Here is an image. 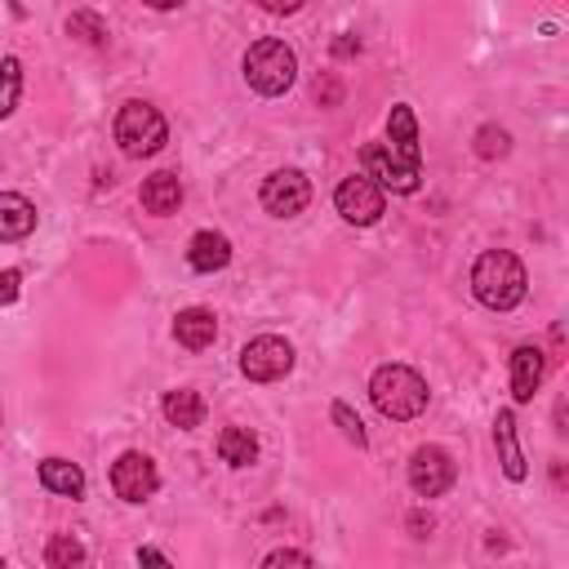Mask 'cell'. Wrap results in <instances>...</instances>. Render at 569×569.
I'll list each match as a JSON object with an SVG mask.
<instances>
[{"instance_id":"obj_11","label":"cell","mask_w":569,"mask_h":569,"mask_svg":"<svg viewBox=\"0 0 569 569\" xmlns=\"http://www.w3.org/2000/svg\"><path fill=\"white\" fill-rule=\"evenodd\" d=\"M542 373H547L542 347H533V342L516 347V351H511V400H516V405H529L533 391H538V382H542Z\"/></svg>"},{"instance_id":"obj_10","label":"cell","mask_w":569,"mask_h":569,"mask_svg":"<svg viewBox=\"0 0 569 569\" xmlns=\"http://www.w3.org/2000/svg\"><path fill=\"white\" fill-rule=\"evenodd\" d=\"M111 489H116L124 502H147V498L160 489V471H156V462H151L147 453L129 449V453H120V458L111 462Z\"/></svg>"},{"instance_id":"obj_1","label":"cell","mask_w":569,"mask_h":569,"mask_svg":"<svg viewBox=\"0 0 569 569\" xmlns=\"http://www.w3.org/2000/svg\"><path fill=\"white\" fill-rule=\"evenodd\" d=\"M471 289L489 311H511L525 302V289H529L525 262L511 249H485L471 267Z\"/></svg>"},{"instance_id":"obj_25","label":"cell","mask_w":569,"mask_h":569,"mask_svg":"<svg viewBox=\"0 0 569 569\" xmlns=\"http://www.w3.org/2000/svg\"><path fill=\"white\" fill-rule=\"evenodd\" d=\"M67 31H71V36H84L89 44H102V40H107V22H102L98 13H71Z\"/></svg>"},{"instance_id":"obj_15","label":"cell","mask_w":569,"mask_h":569,"mask_svg":"<svg viewBox=\"0 0 569 569\" xmlns=\"http://www.w3.org/2000/svg\"><path fill=\"white\" fill-rule=\"evenodd\" d=\"M178 204H182V182H178V173L160 169V173H151V178L142 182V209H147V213L169 218V213H178Z\"/></svg>"},{"instance_id":"obj_17","label":"cell","mask_w":569,"mask_h":569,"mask_svg":"<svg viewBox=\"0 0 569 569\" xmlns=\"http://www.w3.org/2000/svg\"><path fill=\"white\" fill-rule=\"evenodd\" d=\"M36 231V204L18 191H0V240H22Z\"/></svg>"},{"instance_id":"obj_16","label":"cell","mask_w":569,"mask_h":569,"mask_svg":"<svg viewBox=\"0 0 569 569\" xmlns=\"http://www.w3.org/2000/svg\"><path fill=\"white\" fill-rule=\"evenodd\" d=\"M187 262L196 267V271H222L227 262H231V240L222 236V231H196L191 236V244H187Z\"/></svg>"},{"instance_id":"obj_12","label":"cell","mask_w":569,"mask_h":569,"mask_svg":"<svg viewBox=\"0 0 569 569\" xmlns=\"http://www.w3.org/2000/svg\"><path fill=\"white\" fill-rule=\"evenodd\" d=\"M391 156H400V160H409V164H422V147H418V120H413V111L405 107V102H396L391 107V116H387V142H382Z\"/></svg>"},{"instance_id":"obj_29","label":"cell","mask_w":569,"mask_h":569,"mask_svg":"<svg viewBox=\"0 0 569 569\" xmlns=\"http://www.w3.org/2000/svg\"><path fill=\"white\" fill-rule=\"evenodd\" d=\"M262 9H267V13H298L302 4H298V0H284V4H276V0H262Z\"/></svg>"},{"instance_id":"obj_13","label":"cell","mask_w":569,"mask_h":569,"mask_svg":"<svg viewBox=\"0 0 569 569\" xmlns=\"http://www.w3.org/2000/svg\"><path fill=\"white\" fill-rule=\"evenodd\" d=\"M173 338H178L187 351H204V347H213V338H218V316H213L209 307H187V311L173 316Z\"/></svg>"},{"instance_id":"obj_19","label":"cell","mask_w":569,"mask_h":569,"mask_svg":"<svg viewBox=\"0 0 569 569\" xmlns=\"http://www.w3.org/2000/svg\"><path fill=\"white\" fill-rule=\"evenodd\" d=\"M40 485L49 493H62V498H80L84 493V471L67 458H44L40 462Z\"/></svg>"},{"instance_id":"obj_30","label":"cell","mask_w":569,"mask_h":569,"mask_svg":"<svg viewBox=\"0 0 569 569\" xmlns=\"http://www.w3.org/2000/svg\"><path fill=\"white\" fill-rule=\"evenodd\" d=\"M333 49H338V53H360V40H338Z\"/></svg>"},{"instance_id":"obj_6","label":"cell","mask_w":569,"mask_h":569,"mask_svg":"<svg viewBox=\"0 0 569 569\" xmlns=\"http://www.w3.org/2000/svg\"><path fill=\"white\" fill-rule=\"evenodd\" d=\"M333 204H338V213H342L347 222H356V227H373V222L382 218V209H387V196H382L378 182H369L365 173H356V178H342V182H338Z\"/></svg>"},{"instance_id":"obj_7","label":"cell","mask_w":569,"mask_h":569,"mask_svg":"<svg viewBox=\"0 0 569 569\" xmlns=\"http://www.w3.org/2000/svg\"><path fill=\"white\" fill-rule=\"evenodd\" d=\"M307 204H311V182L302 169H276L262 182V209L271 218H298Z\"/></svg>"},{"instance_id":"obj_27","label":"cell","mask_w":569,"mask_h":569,"mask_svg":"<svg viewBox=\"0 0 569 569\" xmlns=\"http://www.w3.org/2000/svg\"><path fill=\"white\" fill-rule=\"evenodd\" d=\"M18 289H22V271L4 267V271H0V307H9V302L18 298Z\"/></svg>"},{"instance_id":"obj_22","label":"cell","mask_w":569,"mask_h":569,"mask_svg":"<svg viewBox=\"0 0 569 569\" xmlns=\"http://www.w3.org/2000/svg\"><path fill=\"white\" fill-rule=\"evenodd\" d=\"M18 98H22V62L4 58L0 62V120H9L18 111Z\"/></svg>"},{"instance_id":"obj_28","label":"cell","mask_w":569,"mask_h":569,"mask_svg":"<svg viewBox=\"0 0 569 569\" xmlns=\"http://www.w3.org/2000/svg\"><path fill=\"white\" fill-rule=\"evenodd\" d=\"M138 569H173V565H169L164 551H156V547H138Z\"/></svg>"},{"instance_id":"obj_20","label":"cell","mask_w":569,"mask_h":569,"mask_svg":"<svg viewBox=\"0 0 569 569\" xmlns=\"http://www.w3.org/2000/svg\"><path fill=\"white\" fill-rule=\"evenodd\" d=\"M218 458H222L227 467H249V462L258 458L253 431H249V427H222V436H218Z\"/></svg>"},{"instance_id":"obj_8","label":"cell","mask_w":569,"mask_h":569,"mask_svg":"<svg viewBox=\"0 0 569 569\" xmlns=\"http://www.w3.org/2000/svg\"><path fill=\"white\" fill-rule=\"evenodd\" d=\"M453 476H458V467H453V458L440 445L413 449V458H409V489L418 498H440L453 485Z\"/></svg>"},{"instance_id":"obj_2","label":"cell","mask_w":569,"mask_h":569,"mask_svg":"<svg viewBox=\"0 0 569 569\" xmlns=\"http://www.w3.org/2000/svg\"><path fill=\"white\" fill-rule=\"evenodd\" d=\"M369 396H373L378 413L391 418V422H409V418H418L427 409V382L409 365H382V369H373Z\"/></svg>"},{"instance_id":"obj_5","label":"cell","mask_w":569,"mask_h":569,"mask_svg":"<svg viewBox=\"0 0 569 569\" xmlns=\"http://www.w3.org/2000/svg\"><path fill=\"white\" fill-rule=\"evenodd\" d=\"M293 369V347L284 342V338H276V333H262V338H253L244 351H240V373L249 378V382H276V378H284Z\"/></svg>"},{"instance_id":"obj_18","label":"cell","mask_w":569,"mask_h":569,"mask_svg":"<svg viewBox=\"0 0 569 569\" xmlns=\"http://www.w3.org/2000/svg\"><path fill=\"white\" fill-rule=\"evenodd\" d=\"M160 413H164V422H169V427L191 431V427H200V418H204V400H200V391L178 387V391H164Z\"/></svg>"},{"instance_id":"obj_3","label":"cell","mask_w":569,"mask_h":569,"mask_svg":"<svg viewBox=\"0 0 569 569\" xmlns=\"http://www.w3.org/2000/svg\"><path fill=\"white\" fill-rule=\"evenodd\" d=\"M240 67H244L249 89L262 93V98L284 93V89L293 84V76H298V58H293V49H289L284 40H271V36L258 40V44H249Z\"/></svg>"},{"instance_id":"obj_9","label":"cell","mask_w":569,"mask_h":569,"mask_svg":"<svg viewBox=\"0 0 569 569\" xmlns=\"http://www.w3.org/2000/svg\"><path fill=\"white\" fill-rule=\"evenodd\" d=\"M365 178L378 182L382 191H400V196H409V191H418L422 164H409V160L391 156L382 142H369V147H365Z\"/></svg>"},{"instance_id":"obj_26","label":"cell","mask_w":569,"mask_h":569,"mask_svg":"<svg viewBox=\"0 0 569 569\" xmlns=\"http://www.w3.org/2000/svg\"><path fill=\"white\" fill-rule=\"evenodd\" d=\"M262 569H316V565H311V556H307V551L280 547V551H271V556L262 560Z\"/></svg>"},{"instance_id":"obj_21","label":"cell","mask_w":569,"mask_h":569,"mask_svg":"<svg viewBox=\"0 0 569 569\" xmlns=\"http://www.w3.org/2000/svg\"><path fill=\"white\" fill-rule=\"evenodd\" d=\"M44 565L49 569H80L84 565V542L71 533H53L44 547Z\"/></svg>"},{"instance_id":"obj_31","label":"cell","mask_w":569,"mask_h":569,"mask_svg":"<svg viewBox=\"0 0 569 569\" xmlns=\"http://www.w3.org/2000/svg\"><path fill=\"white\" fill-rule=\"evenodd\" d=\"M0 569H4V560H0Z\"/></svg>"},{"instance_id":"obj_23","label":"cell","mask_w":569,"mask_h":569,"mask_svg":"<svg viewBox=\"0 0 569 569\" xmlns=\"http://www.w3.org/2000/svg\"><path fill=\"white\" fill-rule=\"evenodd\" d=\"M507 151H511V133L507 129H498V124H480L476 129V156L480 160H498Z\"/></svg>"},{"instance_id":"obj_24","label":"cell","mask_w":569,"mask_h":569,"mask_svg":"<svg viewBox=\"0 0 569 569\" xmlns=\"http://www.w3.org/2000/svg\"><path fill=\"white\" fill-rule=\"evenodd\" d=\"M333 422L342 427V436L356 445V449H365L369 445V436H365V422L351 413V405H342V400H333Z\"/></svg>"},{"instance_id":"obj_14","label":"cell","mask_w":569,"mask_h":569,"mask_svg":"<svg viewBox=\"0 0 569 569\" xmlns=\"http://www.w3.org/2000/svg\"><path fill=\"white\" fill-rule=\"evenodd\" d=\"M493 445H498V458H502V476L507 480H525V453H520V440H516V413L511 409H498L493 418Z\"/></svg>"},{"instance_id":"obj_4","label":"cell","mask_w":569,"mask_h":569,"mask_svg":"<svg viewBox=\"0 0 569 569\" xmlns=\"http://www.w3.org/2000/svg\"><path fill=\"white\" fill-rule=\"evenodd\" d=\"M116 142H120L124 156L142 160V156H156L169 142V124L151 102H124L120 116H116Z\"/></svg>"}]
</instances>
